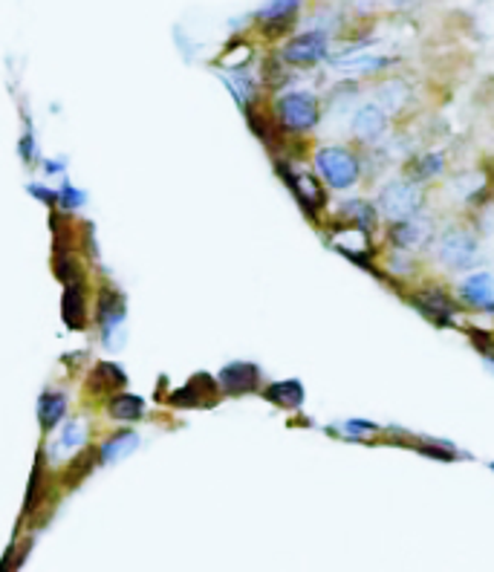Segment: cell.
<instances>
[{"label": "cell", "mask_w": 494, "mask_h": 572, "mask_svg": "<svg viewBox=\"0 0 494 572\" xmlns=\"http://www.w3.org/2000/svg\"><path fill=\"white\" fill-rule=\"evenodd\" d=\"M437 258L451 270H469L478 261V238L462 226H451L439 234Z\"/></svg>", "instance_id": "obj_2"}, {"label": "cell", "mask_w": 494, "mask_h": 572, "mask_svg": "<svg viewBox=\"0 0 494 572\" xmlns=\"http://www.w3.org/2000/svg\"><path fill=\"white\" fill-rule=\"evenodd\" d=\"M425 203L423 188L416 183H407V180H397V183H388L379 194V208L391 220H405V217H414Z\"/></svg>", "instance_id": "obj_4"}, {"label": "cell", "mask_w": 494, "mask_h": 572, "mask_svg": "<svg viewBox=\"0 0 494 572\" xmlns=\"http://www.w3.org/2000/svg\"><path fill=\"white\" fill-rule=\"evenodd\" d=\"M67 411V397L65 393H44L38 402V420L41 428H56V422L65 416Z\"/></svg>", "instance_id": "obj_18"}, {"label": "cell", "mask_w": 494, "mask_h": 572, "mask_svg": "<svg viewBox=\"0 0 494 572\" xmlns=\"http://www.w3.org/2000/svg\"><path fill=\"white\" fill-rule=\"evenodd\" d=\"M134 448H139V437H136L134 431H119L116 437H111L99 448V460L111 466V462H119L128 454H134Z\"/></svg>", "instance_id": "obj_14"}, {"label": "cell", "mask_w": 494, "mask_h": 572, "mask_svg": "<svg viewBox=\"0 0 494 572\" xmlns=\"http://www.w3.org/2000/svg\"><path fill=\"white\" fill-rule=\"evenodd\" d=\"M425 222L414 220V217H405V220H393L391 240L397 249H416L425 240Z\"/></svg>", "instance_id": "obj_13"}, {"label": "cell", "mask_w": 494, "mask_h": 572, "mask_svg": "<svg viewBox=\"0 0 494 572\" xmlns=\"http://www.w3.org/2000/svg\"><path fill=\"white\" fill-rule=\"evenodd\" d=\"M344 217H351L356 226H361V229H370L376 222V211L374 206H367L365 199H353V203H347L344 206Z\"/></svg>", "instance_id": "obj_22"}, {"label": "cell", "mask_w": 494, "mask_h": 572, "mask_svg": "<svg viewBox=\"0 0 494 572\" xmlns=\"http://www.w3.org/2000/svg\"><path fill=\"white\" fill-rule=\"evenodd\" d=\"M384 3H391V7L402 9V7H407V3H414V0H384Z\"/></svg>", "instance_id": "obj_27"}, {"label": "cell", "mask_w": 494, "mask_h": 572, "mask_svg": "<svg viewBox=\"0 0 494 572\" xmlns=\"http://www.w3.org/2000/svg\"><path fill=\"white\" fill-rule=\"evenodd\" d=\"M217 381H220V388H223L226 393H234V397H240V393H252V390L257 388V381H261V370H257L255 365H249V362H234V365H229L220 370Z\"/></svg>", "instance_id": "obj_7"}, {"label": "cell", "mask_w": 494, "mask_h": 572, "mask_svg": "<svg viewBox=\"0 0 494 572\" xmlns=\"http://www.w3.org/2000/svg\"><path fill=\"white\" fill-rule=\"evenodd\" d=\"M84 437H88V428H84V422H70L65 428V434H61V439L56 443V448L61 454H72L76 448H81L84 445Z\"/></svg>", "instance_id": "obj_21"}, {"label": "cell", "mask_w": 494, "mask_h": 572, "mask_svg": "<svg viewBox=\"0 0 494 572\" xmlns=\"http://www.w3.org/2000/svg\"><path fill=\"white\" fill-rule=\"evenodd\" d=\"M492 469H494V466H492Z\"/></svg>", "instance_id": "obj_28"}, {"label": "cell", "mask_w": 494, "mask_h": 572, "mask_svg": "<svg viewBox=\"0 0 494 572\" xmlns=\"http://www.w3.org/2000/svg\"><path fill=\"white\" fill-rule=\"evenodd\" d=\"M443 171V157L439 153H425L420 157V162L414 165L416 180H428V176H437Z\"/></svg>", "instance_id": "obj_24"}, {"label": "cell", "mask_w": 494, "mask_h": 572, "mask_svg": "<svg viewBox=\"0 0 494 572\" xmlns=\"http://www.w3.org/2000/svg\"><path fill=\"white\" fill-rule=\"evenodd\" d=\"M65 321L70 330H81L88 324V298H84V289L81 284H67L65 293Z\"/></svg>", "instance_id": "obj_12"}, {"label": "cell", "mask_w": 494, "mask_h": 572, "mask_svg": "<svg viewBox=\"0 0 494 572\" xmlns=\"http://www.w3.org/2000/svg\"><path fill=\"white\" fill-rule=\"evenodd\" d=\"M128 385V376H125V370L116 365H111V362H102V365H96V370H93V381H90V388L99 390V393H113V390H119Z\"/></svg>", "instance_id": "obj_16"}, {"label": "cell", "mask_w": 494, "mask_h": 572, "mask_svg": "<svg viewBox=\"0 0 494 572\" xmlns=\"http://www.w3.org/2000/svg\"><path fill=\"white\" fill-rule=\"evenodd\" d=\"M122 318H125V304L122 298L113 289H104L99 295V321H102L104 333H113V327L119 324Z\"/></svg>", "instance_id": "obj_17"}, {"label": "cell", "mask_w": 494, "mask_h": 572, "mask_svg": "<svg viewBox=\"0 0 494 572\" xmlns=\"http://www.w3.org/2000/svg\"><path fill=\"white\" fill-rule=\"evenodd\" d=\"M416 310L423 312V316H428L434 324H451L457 316V307L455 301L448 298L446 293H439V289H425V293H420L414 298Z\"/></svg>", "instance_id": "obj_9"}, {"label": "cell", "mask_w": 494, "mask_h": 572, "mask_svg": "<svg viewBox=\"0 0 494 572\" xmlns=\"http://www.w3.org/2000/svg\"><path fill=\"white\" fill-rule=\"evenodd\" d=\"M351 3H353V7H356V9H370V7H374V3H376V0H351Z\"/></svg>", "instance_id": "obj_26"}, {"label": "cell", "mask_w": 494, "mask_h": 572, "mask_svg": "<svg viewBox=\"0 0 494 572\" xmlns=\"http://www.w3.org/2000/svg\"><path fill=\"white\" fill-rule=\"evenodd\" d=\"M388 58H374V56H347V58H338L335 67L344 72H359V76H370V72L382 70L388 67Z\"/></svg>", "instance_id": "obj_20"}, {"label": "cell", "mask_w": 494, "mask_h": 572, "mask_svg": "<svg viewBox=\"0 0 494 572\" xmlns=\"http://www.w3.org/2000/svg\"><path fill=\"white\" fill-rule=\"evenodd\" d=\"M171 405H215V385H211V376H194L185 388L174 390L168 397Z\"/></svg>", "instance_id": "obj_10"}, {"label": "cell", "mask_w": 494, "mask_h": 572, "mask_svg": "<svg viewBox=\"0 0 494 572\" xmlns=\"http://www.w3.org/2000/svg\"><path fill=\"white\" fill-rule=\"evenodd\" d=\"M278 168L280 174H284V180H287L289 188H292V194H296L298 203H301L312 217L319 215V208L324 206V191H321V185L315 183V176L307 174V171H296V168L289 165H278Z\"/></svg>", "instance_id": "obj_6"}, {"label": "cell", "mask_w": 494, "mask_h": 572, "mask_svg": "<svg viewBox=\"0 0 494 572\" xmlns=\"http://www.w3.org/2000/svg\"><path fill=\"white\" fill-rule=\"evenodd\" d=\"M266 399L272 405L280 408H301L303 405V385L298 379H287V381H275L266 388Z\"/></svg>", "instance_id": "obj_15"}, {"label": "cell", "mask_w": 494, "mask_h": 572, "mask_svg": "<svg viewBox=\"0 0 494 572\" xmlns=\"http://www.w3.org/2000/svg\"><path fill=\"white\" fill-rule=\"evenodd\" d=\"M99 460V451H84L76 457V462L70 466L72 474H67V483H79L81 477H88L90 471H93V466H96Z\"/></svg>", "instance_id": "obj_23"}, {"label": "cell", "mask_w": 494, "mask_h": 572, "mask_svg": "<svg viewBox=\"0 0 494 572\" xmlns=\"http://www.w3.org/2000/svg\"><path fill=\"white\" fill-rule=\"evenodd\" d=\"M315 168H319V174L328 180V185L333 188L344 191V188H353V185L359 183V159L353 157L347 148L342 145H330V148H321L315 153Z\"/></svg>", "instance_id": "obj_1"}, {"label": "cell", "mask_w": 494, "mask_h": 572, "mask_svg": "<svg viewBox=\"0 0 494 572\" xmlns=\"http://www.w3.org/2000/svg\"><path fill=\"white\" fill-rule=\"evenodd\" d=\"M278 119L284 130H292V134H301V130H310V127L319 125V102L312 93H287L278 99Z\"/></svg>", "instance_id": "obj_3"}, {"label": "cell", "mask_w": 494, "mask_h": 572, "mask_svg": "<svg viewBox=\"0 0 494 572\" xmlns=\"http://www.w3.org/2000/svg\"><path fill=\"white\" fill-rule=\"evenodd\" d=\"M462 301L478 307V310H494V278L480 272V275H471V278L462 281L460 286Z\"/></svg>", "instance_id": "obj_11"}, {"label": "cell", "mask_w": 494, "mask_h": 572, "mask_svg": "<svg viewBox=\"0 0 494 572\" xmlns=\"http://www.w3.org/2000/svg\"><path fill=\"white\" fill-rule=\"evenodd\" d=\"M328 56V35L321 30L303 32L298 38H292L284 47L280 58L287 64H298V67H307V64H315Z\"/></svg>", "instance_id": "obj_5"}, {"label": "cell", "mask_w": 494, "mask_h": 572, "mask_svg": "<svg viewBox=\"0 0 494 572\" xmlns=\"http://www.w3.org/2000/svg\"><path fill=\"white\" fill-rule=\"evenodd\" d=\"M384 127H388V111L382 104H361L359 111L353 113V134L365 139V142L379 139L384 134Z\"/></svg>", "instance_id": "obj_8"}, {"label": "cell", "mask_w": 494, "mask_h": 572, "mask_svg": "<svg viewBox=\"0 0 494 572\" xmlns=\"http://www.w3.org/2000/svg\"><path fill=\"white\" fill-rule=\"evenodd\" d=\"M107 413H111L113 420L136 422L145 413V402L139 397H130V393H119V397H111Z\"/></svg>", "instance_id": "obj_19"}, {"label": "cell", "mask_w": 494, "mask_h": 572, "mask_svg": "<svg viewBox=\"0 0 494 572\" xmlns=\"http://www.w3.org/2000/svg\"><path fill=\"white\" fill-rule=\"evenodd\" d=\"M344 431H347V434H353V437H367V434H376V425L374 422H359V420H353V422H347V425H344Z\"/></svg>", "instance_id": "obj_25"}]
</instances>
